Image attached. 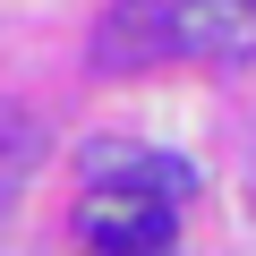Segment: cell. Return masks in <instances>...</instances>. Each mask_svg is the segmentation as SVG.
<instances>
[{
	"mask_svg": "<svg viewBox=\"0 0 256 256\" xmlns=\"http://www.w3.org/2000/svg\"><path fill=\"white\" fill-rule=\"evenodd\" d=\"M180 52H196V60H256V0H188L180 9Z\"/></svg>",
	"mask_w": 256,
	"mask_h": 256,
	"instance_id": "cell-4",
	"label": "cell"
},
{
	"mask_svg": "<svg viewBox=\"0 0 256 256\" xmlns=\"http://www.w3.org/2000/svg\"><path fill=\"white\" fill-rule=\"evenodd\" d=\"M86 230L102 256H154V248H171V205L162 196H94Z\"/></svg>",
	"mask_w": 256,
	"mask_h": 256,
	"instance_id": "cell-3",
	"label": "cell"
},
{
	"mask_svg": "<svg viewBox=\"0 0 256 256\" xmlns=\"http://www.w3.org/2000/svg\"><path fill=\"white\" fill-rule=\"evenodd\" d=\"M86 188L94 196H162V205H180L188 188H196V171L180 162V154H162V146H128V137H102V146H86Z\"/></svg>",
	"mask_w": 256,
	"mask_h": 256,
	"instance_id": "cell-1",
	"label": "cell"
},
{
	"mask_svg": "<svg viewBox=\"0 0 256 256\" xmlns=\"http://www.w3.org/2000/svg\"><path fill=\"white\" fill-rule=\"evenodd\" d=\"M180 52V9L171 0H111V9L94 18V60L102 68H154Z\"/></svg>",
	"mask_w": 256,
	"mask_h": 256,
	"instance_id": "cell-2",
	"label": "cell"
},
{
	"mask_svg": "<svg viewBox=\"0 0 256 256\" xmlns=\"http://www.w3.org/2000/svg\"><path fill=\"white\" fill-rule=\"evenodd\" d=\"M154 256H171V248H154Z\"/></svg>",
	"mask_w": 256,
	"mask_h": 256,
	"instance_id": "cell-5",
	"label": "cell"
}]
</instances>
